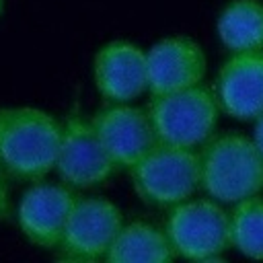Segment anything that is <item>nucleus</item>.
Wrapping results in <instances>:
<instances>
[{"instance_id":"17","label":"nucleus","mask_w":263,"mask_h":263,"mask_svg":"<svg viewBox=\"0 0 263 263\" xmlns=\"http://www.w3.org/2000/svg\"><path fill=\"white\" fill-rule=\"evenodd\" d=\"M251 136H253V140H255L257 148H259V150H261V154H263V115H261L259 119H255V121H253V132H251Z\"/></svg>"},{"instance_id":"10","label":"nucleus","mask_w":263,"mask_h":263,"mask_svg":"<svg viewBox=\"0 0 263 263\" xmlns=\"http://www.w3.org/2000/svg\"><path fill=\"white\" fill-rule=\"evenodd\" d=\"M76 195L64 185L33 183L21 197L16 220L29 242L41 249H58L74 210Z\"/></svg>"},{"instance_id":"15","label":"nucleus","mask_w":263,"mask_h":263,"mask_svg":"<svg viewBox=\"0 0 263 263\" xmlns=\"http://www.w3.org/2000/svg\"><path fill=\"white\" fill-rule=\"evenodd\" d=\"M230 240L242 257L263 261V193L230 205Z\"/></svg>"},{"instance_id":"12","label":"nucleus","mask_w":263,"mask_h":263,"mask_svg":"<svg viewBox=\"0 0 263 263\" xmlns=\"http://www.w3.org/2000/svg\"><path fill=\"white\" fill-rule=\"evenodd\" d=\"M95 86L107 103H129L148 90L146 51L132 41L105 43L92 62Z\"/></svg>"},{"instance_id":"8","label":"nucleus","mask_w":263,"mask_h":263,"mask_svg":"<svg viewBox=\"0 0 263 263\" xmlns=\"http://www.w3.org/2000/svg\"><path fill=\"white\" fill-rule=\"evenodd\" d=\"M90 121L117 168L129 171L158 142L148 109L129 103H111L99 109Z\"/></svg>"},{"instance_id":"16","label":"nucleus","mask_w":263,"mask_h":263,"mask_svg":"<svg viewBox=\"0 0 263 263\" xmlns=\"http://www.w3.org/2000/svg\"><path fill=\"white\" fill-rule=\"evenodd\" d=\"M8 173L4 171V166L0 164V220H6L10 216V191H8V181H6Z\"/></svg>"},{"instance_id":"13","label":"nucleus","mask_w":263,"mask_h":263,"mask_svg":"<svg viewBox=\"0 0 263 263\" xmlns=\"http://www.w3.org/2000/svg\"><path fill=\"white\" fill-rule=\"evenodd\" d=\"M216 33L228 53L263 51V0H230L216 18Z\"/></svg>"},{"instance_id":"1","label":"nucleus","mask_w":263,"mask_h":263,"mask_svg":"<svg viewBox=\"0 0 263 263\" xmlns=\"http://www.w3.org/2000/svg\"><path fill=\"white\" fill-rule=\"evenodd\" d=\"M64 123L35 107H0V164L8 177L37 183L55 168Z\"/></svg>"},{"instance_id":"6","label":"nucleus","mask_w":263,"mask_h":263,"mask_svg":"<svg viewBox=\"0 0 263 263\" xmlns=\"http://www.w3.org/2000/svg\"><path fill=\"white\" fill-rule=\"evenodd\" d=\"M117 164L107 152L90 119L72 113L62 132L55 171L68 187L90 189L103 185Z\"/></svg>"},{"instance_id":"18","label":"nucleus","mask_w":263,"mask_h":263,"mask_svg":"<svg viewBox=\"0 0 263 263\" xmlns=\"http://www.w3.org/2000/svg\"><path fill=\"white\" fill-rule=\"evenodd\" d=\"M2 10H4V0H0V14H2Z\"/></svg>"},{"instance_id":"11","label":"nucleus","mask_w":263,"mask_h":263,"mask_svg":"<svg viewBox=\"0 0 263 263\" xmlns=\"http://www.w3.org/2000/svg\"><path fill=\"white\" fill-rule=\"evenodd\" d=\"M146 58L150 97L197 86L208 74L203 47L185 35H171L156 41L146 51Z\"/></svg>"},{"instance_id":"4","label":"nucleus","mask_w":263,"mask_h":263,"mask_svg":"<svg viewBox=\"0 0 263 263\" xmlns=\"http://www.w3.org/2000/svg\"><path fill=\"white\" fill-rule=\"evenodd\" d=\"M146 109L158 140L195 150L216 134L222 115L214 88L203 82L183 90L152 95Z\"/></svg>"},{"instance_id":"9","label":"nucleus","mask_w":263,"mask_h":263,"mask_svg":"<svg viewBox=\"0 0 263 263\" xmlns=\"http://www.w3.org/2000/svg\"><path fill=\"white\" fill-rule=\"evenodd\" d=\"M214 95L222 115L255 121L263 115V51L230 53L214 78Z\"/></svg>"},{"instance_id":"7","label":"nucleus","mask_w":263,"mask_h":263,"mask_svg":"<svg viewBox=\"0 0 263 263\" xmlns=\"http://www.w3.org/2000/svg\"><path fill=\"white\" fill-rule=\"evenodd\" d=\"M121 226L123 216L113 201L105 197H76L58 249L70 261L103 259Z\"/></svg>"},{"instance_id":"14","label":"nucleus","mask_w":263,"mask_h":263,"mask_svg":"<svg viewBox=\"0 0 263 263\" xmlns=\"http://www.w3.org/2000/svg\"><path fill=\"white\" fill-rule=\"evenodd\" d=\"M175 257L166 230L148 222H129L121 226L105 259L109 263H164Z\"/></svg>"},{"instance_id":"2","label":"nucleus","mask_w":263,"mask_h":263,"mask_svg":"<svg viewBox=\"0 0 263 263\" xmlns=\"http://www.w3.org/2000/svg\"><path fill=\"white\" fill-rule=\"evenodd\" d=\"M201 191L234 205L263 193V154L251 134H214L199 150Z\"/></svg>"},{"instance_id":"5","label":"nucleus","mask_w":263,"mask_h":263,"mask_svg":"<svg viewBox=\"0 0 263 263\" xmlns=\"http://www.w3.org/2000/svg\"><path fill=\"white\" fill-rule=\"evenodd\" d=\"M164 230L177 257L216 261L232 249L230 210L212 197H189L171 208Z\"/></svg>"},{"instance_id":"3","label":"nucleus","mask_w":263,"mask_h":263,"mask_svg":"<svg viewBox=\"0 0 263 263\" xmlns=\"http://www.w3.org/2000/svg\"><path fill=\"white\" fill-rule=\"evenodd\" d=\"M136 193L152 205L173 208L201 189L199 152L158 140L132 168Z\"/></svg>"}]
</instances>
